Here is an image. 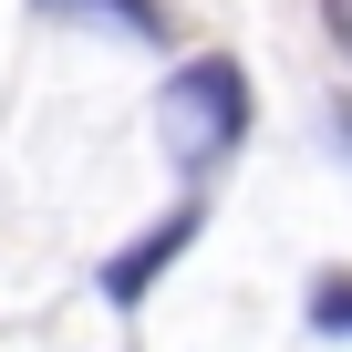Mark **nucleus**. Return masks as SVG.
Listing matches in <instances>:
<instances>
[{
  "label": "nucleus",
  "instance_id": "obj_3",
  "mask_svg": "<svg viewBox=\"0 0 352 352\" xmlns=\"http://www.w3.org/2000/svg\"><path fill=\"white\" fill-rule=\"evenodd\" d=\"M63 11H104L114 32H166V21H155V0H63Z\"/></svg>",
  "mask_w": 352,
  "mask_h": 352
},
{
  "label": "nucleus",
  "instance_id": "obj_2",
  "mask_svg": "<svg viewBox=\"0 0 352 352\" xmlns=\"http://www.w3.org/2000/svg\"><path fill=\"white\" fill-rule=\"evenodd\" d=\"M197 218H208V208L187 197V208H166V218H155V228H145L135 249H114V259H104V300H145V290H155V270H166L176 249L197 239Z\"/></svg>",
  "mask_w": 352,
  "mask_h": 352
},
{
  "label": "nucleus",
  "instance_id": "obj_1",
  "mask_svg": "<svg viewBox=\"0 0 352 352\" xmlns=\"http://www.w3.org/2000/svg\"><path fill=\"white\" fill-rule=\"evenodd\" d=\"M166 155L187 166V176H208L239 135H249V73L228 63V52H208V63H176V83H166Z\"/></svg>",
  "mask_w": 352,
  "mask_h": 352
},
{
  "label": "nucleus",
  "instance_id": "obj_6",
  "mask_svg": "<svg viewBox=\"0 0 352 352\" xmlns=\"http://www.w3.org/2000/svg\"><path fill=\"white\" fill-rule=\"evenodd\" d=\"M342 145H352V104H342Z\"/></svg>",
  "mask_w": 352,
  "mask_h": 352
},
{
  "label": "nucleus",
  "instance_id": "obj_5",
  "mask_svg": "<svg viewBox=\"0 0 352 352\" xmlns=\"http://www.w3.org/2000/svg\"><path fill=\"white\" fill-rule=\"evenodd\" d=\"M321 21H331V42L352 52V0H321Z\"/></svg>",
  "mask_w": 352,
  "mask_h": 352
},
{
  "label": "nucleus",
  "instance_id": "obj_4",
  "mask_svg": "<svg viewBox=\"0 0 352 352\" xmlns=\"http://www.w3.org/2000/svg\"><path fill=\"white\" fill-rule=\"evenodd\" d=\"M311 331H352V280H321L311 290Z\"/></svg>",
  "mask_w": 352,
  "mask_h": 352
}]
</instances>
